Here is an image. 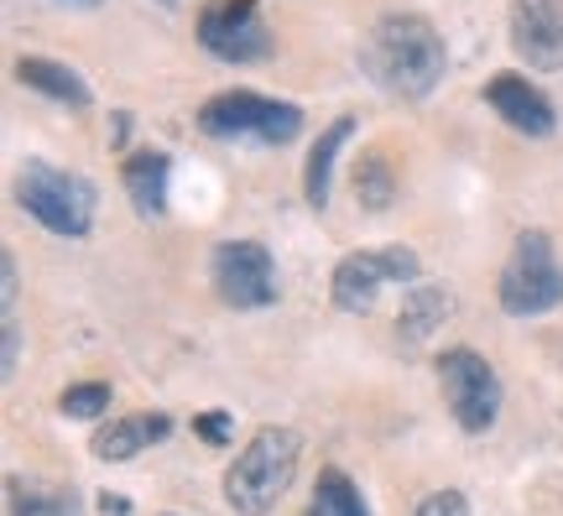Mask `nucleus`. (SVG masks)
I'll list each match as a JSON object with an SVG mask.
<instances>
[{
    "instance_id": "obj_1",
    "label": "nucleus",
    "mask_w": 563,
    "mask_h": 516,
    "mask_svg": "<svg viewBox=\"0 0 563 516\" xmlns=\"http://www.w3.org/2000/svg\"><path fill=\"white\" fill-rule=\"evenodd\" d=\"M365 63L391 95L418 100L443 79V42L422 17H386L365 42Z\"/></svg>"
},
{
    "instance_id": "obj_2",
    "label": "nucleus",
    "mask_w": 563,
    "mask_h": 516,
    "mask_svg": "<svg viewBox=\"0 0 563 516\" xmlns=\"http://www.w3.org/2000/svg\"><path fill=\"white\" fill-rule=\"evenodd\" d=\"M298 459H302V438L292 428H262L235 454V464L224 470V501L241 516L272 512L287 496L292 475H298Z\"/></svg>"
},
{
    "instance_id": "obj_3",
    "label": "nucleus",
    "mask_w": 563,
    "mask_h": 516,
    "mask_svg": "<svg viewBox=\"0 0 563 516\" xmlns=\"http://www.w3.org/2000/svg\"><path fill=\"white\" fill-rule=\"evenodd\" d=\"M16 199L32 219H42L53 235L84 240L89 224H95V188L74 173H58V167H42L32 162L26 173L16 178Z\"/></svg>"
},
{
    "instance_id": "obj_4",
    "label": "nucleus",
    "mask_w": 563,
    "mask_h": 516,
    "mask_svg": "<svg viewBox=\"0 0 563 516\" xmlns=\"http://www.w3.org/2000/svg\"><path fill=\"white\" fill-rule=\"evenodd\" d=\"M439 381H443V397H449V413H454V422L464 433H485L501 417V376L490 371L485 355L449 350L439 360Z\"/></svg>"
},
{
    "instance_id": "obj_5",
    "label": "nucleus",
    "mask_w": 563,
    "mask_h": 516,
    "mask_svg": "<svg viewBox=\"0 0 563 516\" xmlns=\"http://www.w3.org/2000/svg\"><path fill=\"white\" fill-rule=\"evenodd\" d=\"M563 303V272L553 266V251H548V235L527 230L517 240V256L501 277V308L506 314H543Z\"/></svg>"
},
{
    "instance_id": "obj_6",
    "label": "nucleus",
    "mask_w": 563,
    "mask_h": 516,
    "mask_svg": "<svg viewBox=\"0 0 563 516\" xmlns=\"http://www.w3.org/2000/svg\"><path fill=\"white\" fill-rule=\"evenodd\" d=\"M199 42L224 63H251L272 53V37H266L256 0H214L199 17Z\"/></svg>"
},
{
    "instance_id": "obj_7",
    "label": "nucleus",
    "mask_w": 563,
    "mask_h": 516,
    "mask_svg": "<svg viewBox=\"0 0 563 516\" xmlns=\"http://www.w3.org/2000/svg\"><path fill=\"white\" fill-rule=\"evenodd\" d=\"M214 287L230 308H266L277 298V272L272 256L256 240H224L214 251Z\"/></svg>"
},
{
    "instance_id": "obj_8",
    "label": "nucleus",
    "mask_w": 563,
    "mask_h": 516,
    "mask_svg": "<svg viewBox=\"0 0 563 516\" xmlns=\"http://www.w3.org/2000/svg\"><path fill=\"white\" fill-rule=\"evenodd\" d=\"M511 42L532 68H563V0H517Z\"/></svg>"
},
{
    "instance_id": "obj_9",
    "label": "nucleus",
    "mask_w": 563,
    "mask_h": 516,
    "mask_svg": "<svg viewBox=\"0 0 563 516\" xmlns=\"http://www.w3.org/2000/svg\"><path fill=\"white\" fill-rule=\"evenodd\" d=\"M485 100H490V110H496L506 125H517V131H527V136H548V131H553V105H548L527 79H517V74L490 79Z\"/></svg>"
},
{
    "instance_id": "obj_10",
    "label": "nucleus",
    "mask_w": 563,
    "mask_h": 516,
    "mask_svg": "<svg viewBox=\"0 0 563 516\" xmlns=\"http://www.w3.org/2000/svg\"><path fill=\"white\" fill-rule=\"evenodd\" d=\"M386 282H391L386 251H355V256H344L334 266V303H340L344 314H365Z\"/></svg>"
},
{
    "instance_id": "obj_11",
    "label": "nucleus",
    "mask_w": 563,
    "mask_h": 516,
    "mask_svg": "<svg viewBox=\"0 0 563 516\" xmlns=\"http://www.w3.org/2000/svg\"><path fill=\"white\" fill-rule=\"evenodd\" d=\"M167 417H152V413H136V417H115L110 428H100V438H95V459H131L141 454L146 443H157V438H167Z\"/></svg>"
},
{
    "instance_id": "obj_12",
    "label": "nucleus",
    "mask_w": 563,
    "mask_h": 516,
    "mask_svg": "<svg viewBox=\"0 0 563 516\" xmlns=\"http://www.w3.org/2000/svg\"><path fill=\"white\" fill-rule=\"evenodd\" d=\"M262 95H251V89H235V95H220V100H209L199 110V125L209 136H241V131H262V116H266Z\"/></svg>"
},
{
    "instance_id": "obj_13",
    "label": "nucleus",
    "mask_w": 563,
    "mask_h": 516,
    "mask_svg": "<svg viewBox=\"0 0 563 516\" xmlns=\"http://www.w3.org/2000/svg\"><path fill=\"white\" fill-rule=\"evenodd\" d=\"M125 188H131L136 215L157 219L167 209V157L162 152H136V157L125 162Z\"/></svg>"
},
{
    "instance_id": "obj_14",
    "label": "nucleus",
    "mask_w": 563,
    "mask_h": 516,
    "mask_svg": "<svg viewBox=\"0 0 563 516\" xmlns=\"http://www.w3.org/2000/svg\"><path fill=\"white\" fill-rule=\"evenodd\" d=\"M16 79L32 84V89H42L47 100L74 105V110H84V105H89V84H84L74 68H63V63H53V58H21L16 63Z\"/></svg>"
},
{
    "instance_id": "obj_15",
    "label": "nucleus",
    "mask_w": 563,
    "mask_h": 516,
    "mask_svg": "<svg viewBox=\"0 0 563 516\" xmlns=\"http://www.w3.org/2000/svg\"><path fill=\"white\" fill-rule=\"evenodd\" d=\"M449 314H454V298H449L443 287H418V293L402 303V314H397V334L402 339H428Z\"/></svg>"
},
{
    "instance_id": "obj_16",
    "label": "nucleus",
    "mask_w": 563,
    "mask_h": 516,
    "mask_svg": "<svg viewBox=\"0 0 563 516\" xmlns=\"http://www.w3.org/2000/svg\"><path fill=\"white\" fill-rule=\"evenodd\" d=\"M355 136V120L340 116L329 131L319 136V146H313V157H308V204H329V173H334V157H340V146Z\"/></svg>"
},
{
    "instance_id": "obj_17",
    "label": "nucleus",
    "mask_w": 563,
    "mask_h": 516,
    "mask_svg": "<svg viewBox=\"0 0 563 516\" xmlns=\"http://www.w3.org/2000/svg\"><path fill=\"white\" fill-rule=\"evenodd\" d=\"M313 516H371V512H365L361 491L350 485L344 470H323L319 491H313Z\"/></svg>"
},
{
    "instance_id": "obj_18",
    "label": "nucleus",
    "mask_w": 563,
    "mask_h": 516,
    "mask_svg": "<svg viewBox=\"0 0 563 516\" xmlns=\"http://www.w3.org/2000/svg\"><path fill=\"white\" fill-rule=\"evenodd\" d=\"M11 512L16 516H79L74 491H37L26 480H11Z\"/></svg>"
},
{
    "instance_id": "obj_19",
    "label": "nucleus",
    "mask_w": 563,
    "mask_h": 516,
    "mask_svg": "<svg viewBox=\"0 0 563 516\" xmlns=\"http://www.w3.org/2000/svg\"><path fill=\"white\" fill-rule=\"evenodd\" d=\"M391 194H397L391 167H386L376 152H371V157H361V167H355V199H361L365 209H386V204H391Z\"/></svg>"
},
{
    "instance_id": "obj_20",
    "label": "nucleus",
    "mask_w": 563,
    "mask_h": 516,
    "mask_svg": "<svg viewBox=\"0 0 563 516\" xmlns=\"http://www.w3.org/2000/svg\"><path fill=\"white\" fill-rule=\"evenodd\" d=\"M68 417H100L104 407H110V386L104 381H84V386H68L58 402Z\"/></svg>"
},
{
    "instance_id": "obj_21",
    "label": "nucleus",
    "mask_w": 563,
    "mask_h": 516,
    "mask_svg": "<svg viewBox=\"0 0 563 516\" xmlns=\"http://www.w3.org/2000/svg\"><path fill=\"white\" fill-rule=\"evenodd\" d=\"M298 125H302V110H298V105L272 100V105H266L262 131H256V136H262V141H272V146H282V141H292V136H298Z\"/></svg>"
},
{
    "instance_id": "obj_22",
    "label": "nucleus",
    "mask_w": 563,
    "mask_h": 516,
    "mask_svg": "<svg viewBox=\"0 0 563 516\" xmlns=\"http://www.w3.org/2000/svg\"><path fill=\"white\" fill-rule=\"evenodd\" d=\"M412 516H470V501H464L460 491H433V496L418 501Z\"/></svg>"
},
{
    "instance_id": "obj_23",
    "label": "nucleus",
    "mask_w": 563,
    "mask_h": 516,
    "mask_svg": "<svg viewBox=\"0 0 563 516\" xmlns=\"http://www.w3.org/2000/svg\"><path fill=\"white\" fill-rule=\"evenodd\" d=\"M194 433L209 438V443H230V417H224V413H203V417H194Z\"/></svg>"
},
{
    "instance_id": "obj_24",
    "label": "nucleus",
    "mask_w": 563,
    "mask_h": 516,
    "mask_svg": "<svg viewBox=\"0 0 563 516\" xmlns=\"http://www.w3.org/2000/svg\"><path fill=\"white\" fill-rule=\"evenodd\" d=\"M53 6H68V11H95V6H104V0H53Z\"/></svg>"
},
{
    "instance_id": "obj_25",
    "label": "nucleus",
    "mask_w": 563,
    "mask_h": 516,
    "mask_svg": "<svg viewBox=\"0 0 563 516\" xmlns=\"http://www.w3.org/2000/svg\"><path fill=\"white\" fill-rule=\"evenodd\" d=\"M167 6H173V0H167Z\"/></svg>"
}]
</instances>
